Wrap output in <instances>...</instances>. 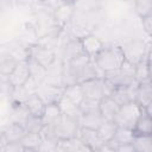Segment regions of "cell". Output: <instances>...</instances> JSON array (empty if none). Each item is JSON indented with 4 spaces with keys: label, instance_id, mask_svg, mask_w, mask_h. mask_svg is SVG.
<instances>
[{
    "label": "cell",
    "instance_id": "1",
    "mask_svg": "<svg viewBox=\"0 0 152 152\" xmlns=\"http://www.w3.org/2000/svg\"><path fill=\"white\" fill-rule=\"evenodd\" d=\"M93 59L96 66L104 74L108 71L120 69L124 62L126 61V56L121 46L112 45V46H103V49Z\"/></svg>",
    "mask_w": 152,
    "mask_h": 152
},
{
    "label": "cell",
    "instance_id": "2",
    "mask_svg": "<svg viewBox=\"0 0 152 152\" xmlns=\"http://www.w3.org/2000/svg\"><path fill=\"white\" fill-rule=\"evenodd\" d=\"M142 109L144 108L140 107L135 101H129L125 104H121L119 107V110L114 119L115 125L132 129L134 127L139 115L141 114Z\"/></svg>",
    "mask_w": 152,
    "mask_h": 152
},
{
    "label": "cell",
    "instance_id": "3",
    "mask_svg": "<svg viewBox=\"0 0 152 152\" xmlns=\"http://www.w3.org/2000/svg\"><path fill=\"white\" fill-rule=\"evenodd\" d=\"M27 57L34 59L36 62H38L40 65H43L46 69L56 59V53L52 50V48L37 43L27 48Z\"/></svg>",
    "mask_w": 152,
    "mask_h": 152
},
{
    "label": "cell",
    "instance_id": "4",
    "mask_svg": "<svg viewBox=\"0 0 152 152\" xmlns=\"http://www.w3.org/2000/svg\"><path fill=\"white\" fill-rule=\"evenodd\" d=\"M28 78H30V69H28L26 58L19 59L15 63L12 71L7 76V81H8V84L11 86V88L23 87L27 82Z\"/></svg>",
    "mask_w": 152,
    "mask_h": 152
},
{
    "label": "cell",
    "instance_id": "5",
    "mask_svg": "<svg viewBox=\"0 0 152 152\" xmlns=\"http://www.w3.org/2000/svg\"><path fill=\"white\" fill-rule=\"evenodd\" d=\"M63 88L64 87H61V86L42 83L38 87L36 93L45 104H51V103H57L59 101V99L63 95Z\"/></svg>",
    "mask_w": 152,
    "mask_h": 152
},
{
    "label": "cell",
    "instance_id": "6",
    "mask_svg": "<svg viewBox=\"0 0 152 152\" xmlns=\"http://www.w3.org/2000/svg\"><path fill=\"white\" fill-rule=\"evenodd\" d=\"M81 89L83 91L84 97L100 100L103 96V82L102 77H93L80 82Z\"/></svg>",
    "mask_w": 152,
    "mask_h": 152
},
{
    "label": "cell",
    "instance_id": "7",
    "mask_svg": "<svg viewBox=\"0 0 152 152\" xmlns=\"http://www.w3.org/2000/svg\"><path fill=\"white\" fill-rule=\"evenodd\" d=\"M76 137L90 150V151H99V148L103 145V142L101 141L97 131L93 129V128H88V127H83L80 126Z\"/></svg>",
    "mask_w": 152,
    "mask_h": 152
},
{
    "label": "cell",
    "instance_id": "8",
    "mask_svg": "<svg viewBox=\"0 0 152 152\" xmlns=\"http://www.w3.org/2000/svg\"><path fill=\"white\" fill-rule=\"evenodd\" d=\"M137 87L138 83H132L129 86H122V87H115L112 94L109 95L119 106L125 104L129 101H135V94H137Z\"/></svg>",
    "mask_w": 152,
    "mask_h": 152
},
{
    "label": "cell",
    "instance_id": "9",
    "mask_svg": "<svg viewBox=\"0 0 152 152\" xmlns=\"http://www.w3.org/2000/svg\"><path fill=\"white\" fill-rule=\"evenodd\" d=\"M80 43H81L83 52L86 55H88L90 58H94L104 46L103 42L93 33H88V34L81 37Z\"/></svg>",
    "mask_w": 152,
    "mask_h": 152
},
{
    "label": "cell",
    "instance_id": "10",
    "mask_svg": "<svg viewBox=\"0 0 152 152\" xmlns=\"http://www.w3.org/2000/svg\"><path fill=\"white\" fill-rule=\"evenodd\" d=\"M25 134H26V131L23 125L11 122L0 133V140L4 142V145H6L8 142H19Z\"/></svg>",
    "mask_w": 152,
    "mask_h": 152
},
{
    "label": "cell",
    "instance_id": "11",
    "mask_svg": "<svg viewBox=\"0 0 152 152\" xmlns=\"http://www.w3.org/2000/svg\"><path fill=\"white\" fill-rule=\"evenodd\" d=\"M119 107L110 96H102L99 101V112L104 121H114Z\"/></svg>",
    "mask_w": 152,
    "mask_h": 152
},
{
    "label": "cell",
    "instance_id": "12",
    "mask_svg": "<svg viewBox=\"0 0 152 152\" xmlns=\"http://www.w3.org/2000/svg\"><path fill=\"white\" fill-rule=\"evenodd\" d=\"M24 104H25L27 112L30 113V115L34 116V118H42L44 114V110H45V106H46L43 102V100L38 96L37 93L28 94V96L24 101Z\"/></svg>",
    "mask_w": 152,
    "mask_h": 152
},
{
    "label": "cell",
    "instance_id": "13",
    "mask_svg": "<svg viewBox=\"0 0 152 152\" xmlns=\"http://www.w3.org/2000/svg\"><path fill=\"white\" fill-rule=\"evenodd\" d=\"M74 15V5L63 2L53 11V20L58 27H64Z\"/></svg>",
    "mask_w": 152,
    "mask_h": 152
},
{
    "label": "cell",
    "instance_id": "14",
    "mask_svg": "<svg viewBox=\"0 0 152 152\" xmlns=\"http://www.w3.org/2000/svg\"><path fill=\"white\" fill-rule=\"evenodd\" d=\"M135 102L145 108L152 103V89H151V80L144 81L138 83L137 94H135Z\"/></svg>",
    "mask_w": 152,
    "mask_h": 152
},
{
    "label": "cell",
    "instance_id": "15",
    "mask_svg": "<svg viewBox=\"0 0 152 152\" xmlns=\"http://www.w3.org/2000/svg\"><path fill=\"white\" fill-rule=\"evenodd\" d=\"M134 135H152V118L144 109L139 115L134 127L132 128Z\"/></svg>",
    "mask_w": 152,
    "mask_h": 152
},
{
    "label": "cell",
    "instance_id": "16",
    "mask_svg": "<svg viewBox=\"0 0 152 152\" xmlns=\"http://www.w3.org/2000/svg\"><path fill=\"white\" fill-rule=\"evenodd\" d=\"M134 78L138 83L151 80V62H150V52L145 55L142 59H140L134 68Z\"/></svg>",
    "mask_w": 152,
    "mask_h": 152
},
{
    "label": "cell",
    "instance_id": "17",
    "mask_svg": "<svg viewBox=\"0 0 152 152\" xmlns=\"http://www.w3.org/2000/svg\"><path fill=\"white\" fill-rule=\"evenodd\" d=\"M133 131L131 128H127V127H120V126H116V129H115V133L113 135V138L110 139V141H108V144L110 145V147L114 148L119 145H122V144H129L132 142L133 140Z\"/></svg>",
    "mask_w": 152,
    "mask_h": 152
},
{
    "label": "cell",
    "instance_id": "18",
    "mask_svg": "<svg viewBox=\"0 0 152 152\" xmlns=\"http://www.w3.org/2000/svg\"><path fill=\"white\" fill-rule=\"evenodd\" d=\"M59 109H61V113L66 115V116H70L72 119H76L78 121L82 112L78 107V104L74 103L72 101H70L68 97H65L64 95H62V97L59 99V101L57 102Z\"/></svg>",
    "mask_w": 152,
    "mask_h": 152
},
{
    "label": "cell",
    "instance_id": "19",
    "mask_svg": "<svg viewBox=\"0 0 152 152\" xmlns=\"http://www.w3.org/2000/svg\"><path fill=\"white\" fill-rule=\"evenodd\" d=\"M104 120L102 119L101 114L99 110H94V112H86L82 113L80 119H78V124L80 126L83 127H88V128H93V129H97L100 127V125L103 122Z\"/></svg>",
    "mask_w": 152,
    "mask_h": 152
},
{
    "label": "cell",
    "instance_id": "20",
    "mask_svg": "<svg viewBox=\"0 0 152 152\" xmlns=\"http://www.w3.org/2000/svg\"><path fill=\"white\" fill-rule=\"evenodd\" d=\"M81 53H83V50H82L80 39L74 37V39H69L65 43L64 48H63L62 62H69V61H71L72 58H75L76 56H78Z\"/></svg>",
    "mask_w": 152,
    "mask_h": 152
},
{
    "label": "cell",
    "instance_id": "21",
    "mask_svg": "<svg viewBox=\"0 0 152 152\" xmlns=\"http://www.w3.org/2000/svg\"><path fill=\"white\" fill-rule=\"evenodd\" d=\"M42 141H43V139H42V135L39 133L26 132V134L21 138V140L19 142L24 146L25 151H36L39 148Z\"/></svg>",
    "mask_w": 152,
    "mask_h": 152
},
{
    "label": "cell",
    "instance_id": "22",
    "mask_svg": "<svg viewBox=\"0 0 152 152\" xmlns=\"http://www.w3.org/2000/svg\"><path fill=\"white\" fill-rule=\"evenodd\" d=\"M131 144L134 152H152V135H134Z\"/></svg>",
    "mask_w": 152,
    "mask_h": 152
},
{
    "label": "cell",
    "instance_id": "23",
    "mask_svg": "<svg viewBox=\"0 0 152 152\" xmlns=\"http://www.w3.org/2000/svg\"><path fill=\"white\" fill-rule=\"evenodd\" d=\"M63 95L76 104H80L81 101L84 99V95H83L80 83H72V84L65 86L63 88Z\"/></svg>",
    "mask_w": 152,
    "mask_h": 152
},
{
    "label": "cell",
    "instance_id": "24",
    "mask_svg": "<svg viewBox=\"0 0 152 152\" xmlns=\"http://www.w3.org/2000/svg\"><path fill=\"white\" fill-rule=\"evenodd\" d=\"M61 115H62V113H61V109L57 103L46 104L44 114L42 116V121L44 125H52L61 118Z\"/></svg>",
    "mask_w": 152,
    "mask_h": 152
},
{
    "label": "cell",
    "instance_id": "25",
    "mask_svg": "<svg viewBox=\"0 0 152 152\" xmlns=\"http://www.w3.org/2000/svg\"><path fill=\"white\" fill-rule=\"evenodd\" d=\"M115 129H116V125L114 121H103L96 131H97V134H99L101 141L103 144H106V142L110 141V139L113 138V135L115 133Z\"/></svg>",
    "mask_w": 152,
    "mask_h": 152
},
{
    "label": "cell",
    "instance_id": "26",
    "mask_svg": "<svg viewBox=\"0 0 152 152\" xmlns=\"http://www.w3.org/2000/svg\"><path fill=\"white\" fill-rule=\"evenodd\" d=\"M28 116H30V113L27 112L25 104H24L23 102H15V106L13 107L12 115H11L12 122L24 125Z\"/></svg>",
    "mask_w": 152,
    "mask_h": 152
},
{
    "label": "cell",
    "instance_id": "27",
    "mask_svg": "<svg viewBox=\"0 0 152 152\" xmlns=\"http://www.w3.org/2000/svg\"><path fill=\"white\" fill-rule=\"evenodd\" d=\"M134 11L139 18L152 14V0H134Z\"/></svg>",
    "mask_w": 152,
    "mask_h": 152
},
{
    "label": "cell",
    "instance_id": "28",
    "mask_svg": "<svg viewBox=\"0 0 152 152\" xmlns=\"http://www.w3.org/2000/svg\"><path fill=\"white\" fill-rule=\"evenodd\" d=\"M26 132L30 133H39L42 128L44 127V124L42 121V118H34V116H28L25 124L23 125Z\"/></svg>",
    "mask_w": 152,
    "mask_h": 152
},
{
    "label": "cell",
    "instance_id": "29",
    "mask_svg": "<svg viewBox=\"0 0 152 152\" xmlns=\"http://www.w3.org/2000/svg\"><path fill=\"white\" fill-rule=\"evenodd\" d=\"M99 101H100V100H94V99L84 97V99L81 101V103L78 104V107H80V109H81L82 113L99 110Z\"/></svg>",
    "mask_w": 152,
    "mask_h": 152
},
{
    "label": "cell",
    "instance_id": "30",
    "mask_svg": "<svg viewBox=\"0 0 152 152\" xmlns=\"http://www.w3.org/2000/svg\"><path fill=\"white\" fill-rule=\"evenodd\" d=\"M140 19H141V25H142L144 31L148 36H151V33H152V14L146 15V17H142Z\"/></svg>",
    "mask_w": 152,
    "mask_h": 152
},
{
    "label": "cell",
    "instance_id": "31",
    "mask_svg": "<svg viewBox=\"0 0 152 152\" xmlns=\"http://www.w3.org/2000/svg\"><path fill=\"white\" fill-rule=\"evenodd\" d=\"M114 151H119V152H134V148L132 146V144H122V145H119L114 148Z\"/></svg>",
    "mask_w": 152,
    "mask_h": 152
},
{
    "label": "cell",
    "instance_id": "32",
    "mask_svg": "<svg viewBox=\"0 0 152 152\" xmlns=\"http://www.w3.org/2000/svg\"><path fill=\"white\" fill-rule=\"evenodd\" d=\"M11 0H0V10H2L4 7H6L10 4Z\"/></svg>",
    "mask_w": 152,
    "mask_h": 152
},
{
    "label": "cell",
    "instance_id": "33",
    "mask_svg": "<svg viewBox=\"0 0 152 152\" xmlns=\"http://www.w3.org/2000/svg\"><path fill=\"white\" fill-rule=\"evenodd\" d=\"M63 2H65V4H71V5H74L76 1H78V0H62Z\"/></svg>",
    "mask_w": 152,
    "mask_h": 152
}]
</instances>
